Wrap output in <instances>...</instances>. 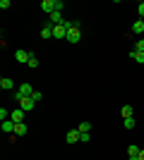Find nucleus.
I'll return each instance as SVG.
<instances>
[{
	"label": "nucleus",
	"instance_id": "nucleus-15",
	"mask_svg": "<svg viewBox=\"0 0 144 160\" xmlns=\"http://www.w3.org/2000/svg\"><path fill=\"white\" fill-rule=\"evenodd\" d=\"M132 33H144V19H137L132 24Z\"/></svg>",
	"mask_w": 144,
	"mask_h": 160
},
{
	"label": "nucleus",
	"instance_id": "nucleus-10",
	"mask_svg": "<svg viewBox=\"0 0 144 160\" xmlns=\"http://www.w3.org/2000/svg\"><path fill=\"white\" fill-rule=\"evenodd\" d=\"M14 124H17V122H12V120H5L3 124H0V129H3L5 134H10V136H12V134H14Z\"/></svg>",
	"mask_w": 144,
	"mask_h": 160
},
{
	"label": "nucleus",
	"instance_id": "nucleus-16",
	"mask_svg": "<svg viewBox=\"0 0 144 160\" xmlns=\"http://www.w3.org/2000/svg\"><path fill=\"white\" fill-rule=\"evenodd\" d=\"M41 38H53V27H51V24H46V27L41 29Z\"/></svg>",
	"mask_w": 144,
	"mask_h": 160
},
{
	"label": "nucleus",
	"instance_id": "nucleus-4",
	"mask_svg": "<svg viewBox=\"0 0 144 160\" xmlns=\"http://www.w3.org/2000/svg\"><path fill=\"white\" fill-rule=\"evenodd\" d=\"M41 10H43L46 14L58 12V0H41Z\"/></svg>",
	"mask_w": 144,
	"mask_h": 160
},
{
	"label": "nucleus",
	"instance_id": "nucleus-23",
	"mask_svg": "<svg viewBox=\"0 0 144 160\" xmlns=\"http://www.w3.org/2000/svg\"><path fill=\"white\" fill-rule=\"evenodd\" d=\"M79 141H82V143H89V141H91V134H79Z\"/></svg>",
	"mask_w": 144,
	"mask_h": 160
},
{
	"label": "nucleus",
	"instance_id": "nucleus-19",
	"mask_svg": "<svg viewBox=\"0 0 144 160\" xmlns=\"http://www.w3.org/2000/svg\"><path fill=\"white\" fill-rule=\"evenodd\" d=\"M123 124H125V129H135L137 120H135V117H127V120H123Z\"/></svg>",
	"mask_w": 144,
	"mask_h": 160
},
{
	"label": "nucleus",
	"instance_id": "nucleus-3",
	"mask_svg": "<svg viewBox=\"0 0 144 160\" xmlns=\"http://www.w3.org/2000/svg\"><path fill=\"white\" fill-rule=\"evenodd\" d=\"M53 38H67V22H62V24H55L53 27Z\"/></svg>",
	"mask_w": 144,
	"mask_h": 160
},
{
	"label": "nucleus",
	"instance_id": "nucleus-8",
	"mask_svg": "<svg viewBox=\"0 0 144 160\" xmlns=\"http://www.w3.org/2000/svg\"><path fill=\"white\" fill-rule=\"evenodd\" d=\"M65 141H67V143H79V129H70V132L65 134Z\"/></svg>",
	"mask_w": 144,
	"mask_h": 160
},
{
	"label": "nucleus",
	"instance_id": "nucleus-11",
	"mask_svg": "<svg viewBox=\"0 0 144 160\" xmlns=\"http://www.w3.org/2000/svg\"><path fill=\"white\" fill-rule=\"evenodd\" d=\"M27 132H29V127L24 122H17V124H14V136H27Z\"/></svg>",
	"mask_w": 144,
	"mask_h": 160
},
{
	"label": "nucleus",
	"instance_id": "nucleus-5",
	"mask_svg": "<svg viewBox=\"0 0 144 160\" xmlns=\"http://www.w3.org/2000/svg\"><path fill=\"white\" fill-rule=\"evenodd\" d=\"M17 103H19V108L24 110V112H29V110H34V108H36V103H34V98H31V96H27V98H19Z\"/></svg>",
	"mask_w": 144,
	"mask_h": 160
},
{
	"label": "nucleus",
	"instance_id": "nucleus-14",
	"mask_svg": "<svg viewBox=\"0 0 144 160\" xmlns=\"http://www.w3.org/2000/svg\"><path fill=\"white\" fill-rule=\"evenodd\" d=\"M132 112H135V108H132V105H123V108H120V115H123V120L132 117Z\"/></svg>",
	"mask_w": 144,
	"mask_h": 160
},
{
	"label": "nucleus",
	"instance_id": "nucleus-18",
	"mask_svg": "<svg viewBox=\"0 0 144 160\" xmlns=\"http://www.w3.org/2000/svg\"><path fill=\"white\" fill-rule=\"evenodd\" d=\"M77 129H79V134H91V122H82Z\"/></svg>",
	"mask_w": 144,
	"mask_h": 160
},
{
	"label": "nucleus",
	"instance_id": "nucleus-25",
	"mask_svg": "<svg viewBox=\"0 0 144 160\" xmlns=\"http://www.w3.org/2000/svg\"><path fill=\"white\" fill-rule=\"evenodd\" d=\"M137 12H139V19H144V0L139 2V7H137Z\"/></svg>",
	"mask_w": 144,
	"mask_h": 160
},
{
	"label": "nucleus",
	"instance_id": "nucleus-20",
	"mask_svg": "<svg viewBox=\"0 0 144 160\" xmlns=\"http://www.w3.org/2000/svg\"><path fill=\"white\" fill-rule=\"evenodd\" d=\"M0 120H3V122L10 120V110H7V108H0Z\"/></svg>",
	"mask_w": 144,
	"mask_h": 160
},
{
	"label": "nucleus",
	"instance_id": "nucleus-22",
	"mask_svg": "<svg viewBox=\"0 0 144 160\" xmlns=\"http://www.w3.org/2000/svg\"><path fill=\"white\" fill-rule=\"evenodd\" d=\"M31 98H34V103H39V100H43V93H41V91H34Z\"/></svg>",
	"mask_w": 144,
	"mask_h": 160
},
{
	"label": "nucleus",
	"instance_id": "nucleus-9",
	"mask_svg": "<svg viewBox=\"0 0 144 160\" xmlns=\"http://www.w3.org/2000/svg\"><path fill=\"white\" fill-rule=\"evenodd\" d=\"M62 12H51L48 14V24H51V27H55V24H62Z\"/></svg>",
	"mask_w": 144,
	"mask_h": 160
},
{
	"label": "nucleus",
	"instance_id": "nucleus-1",
	"mask_svg": "<svg viewBox=\"0 0 144 160\" xmlns=\"http://www.w3.org/2000/svg\"><path fill=\"white\" fill-rule=\"evenodd\" d=\"M79 38H82V24L79 22H67V38L70 43H79Z\"/></svg>",
	"mask_w": 144,
	"mask_h": 160
},
{
	"label": "nucleus",
	"instance_id": "nucleus-24",
	"mask_svg": "<svg viewBox=\"0 0 144 160\" xmlns=\"http://www.w3.org/2000/svg\"><path fill=\"white\" fill-rule=\"evenodd\" d=\"M135 50H139V53H144V38L137 41V46H135Z\"/></svg>",
	"mask_w": 144,
	"mask_h": 160
},
{
	"label": "nucleus",
	"instance_id": "nucleus-6",
	"mask_svg": "<svg viewBox=\"0 0 144 160\" xmlns=\"http://www.w3.org/2000/svg\"><path fill=\"white\" fill-rule=\"evenodd\" d=\"M14 60L22 62V65H29V60H31V53H27V50H17V53H14Z\"/></svg>",
	"mask_w": 144,
	"mask_h": 160
},
{
	"label": "nucleus",
	"instance_id": "nucleus-21",
	"mask_svg": "<svg viewBox=\"0 0 144 160\" xmlns=\"http://www.w3.org/2000/svg\"><path fill=\"white\" fill-rule=\"evenodd\" d=\"M27 67H31V69H36V67H39V58H36V55H31V60H29V65Z\"/></svg>",
	"mask_w": 144,
	"mask_h": 160
},
{
	"label": "nucleus",
	"instance_id": "nucleus-2",
	"mask_svg": "<svg viewBox=\"0 0 144 160\" xmlns=\"http://www.w3.org/2000/svg\"><path fill=\"white\" fill-rule=\"evenodd\" d=\"M34 93V88H31V84H19L17 86V91H14V98L19 100V98H27V96Z\"/></svg>",
	"mask_w": 144,
	"mask_h": 160
},
{
	"label": "nucleus",
	"instance_id": "nucleus-13",
	"mask_svg": "<svg viewBox=\"0 0 144 160\" xmlns=\"http://www.w3.org/2000/svg\"><path fill=\"white\" fill-rule=\"evenodd\" d=\"M10 120L12 122H24V110H22V108L12 110V112H10Z\"/></svg>",
	"mask_w": 144,
	"mask_h": 160
},
{
	"label": "nucleus",
	"instance_id": "nucleus-27",
	"mask_svg": "<svg viewBox=\"0 0 144 160\" xmlns=\"http://www.w3.org/2000/svg\"><path fill=\"white\" fill-rule=\"evenodd\" d=\"M139 160H144V151H142V153H139Z\"/></svg>",
	"mask_w": 144,
	"mask_h": 160
},
{
	"label": "nucleus",
	"instance_id": "nucleus-26",
	"mask_svg": "<svg viewBox=\"0 0 144 160\" xmlns=\"http://www.w3.org/2000/svg\"><path fill=\"white\" fill-rule=\"evenodd\" d=\"M10 7V0H0V10H7Z\"/></svg>",
	"mask_w": 144,
	"mask_h": 160
},
{
	"label": "nucleus",
	"instance_id": "nucleus-7",
	"mask_svg": "<svg viewBox=\"0 0 144 160\" xmlns=\"http://www.w3.org/2000/svg\"><path fill=\"white\" fill-rule=\"evenodd\" d=\"M139 153H142V148H139V146H135V143L127 146V158H130V160H139Z\"/></svg>",
	"mask_w": 144,
	"mask_h": 160
},
{
	"label": "nucleus",
	"instance_id": "nucleus-12",
	"mask_svg": "<svg viewBox=\"0 0 144 160\" xmlns=\"http://www.w3.org/2000/svg\"><path fill=\"white\" fill-rule=\"evenodd\" d=\"M0 88H3V91H14V81L3 77V79H0Z\"/></svg>",
	"mask_w": 144,
	"mask_h": 160
},
{
	"label": "nucleus",
	"instance_id": "nucleus-17",
	"mask_svg": "<svg viewBox=\"0 0 144 160\" xmlns=\"http://www.w3.org/2000/svg\"><path fill=\"white\" fill-rule=\"evenodd\" d=\"M130 58H132L135 62H139V65H144V53H139V50H132Z\"/></svg>",
	"mask_w": 144,
	"mask_h": 160
}]
</instances>
